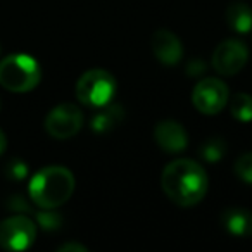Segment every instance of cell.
<instances>
[{"label":"cell","instance_id":"cell-1","mask_svg":"<svg viewBox=\"0 0 252 252\" xmlns=\"http://www.w3.org/2000/svg\"><path fill=\"white\" fill-rule=\"evenodd\" d=\"M161 187L176 206L192 207L207 193L209 180L199 162L192 159H176L162 171Z\"/></svg>","mask_w":252,"mask_h":252},{"label":"cell","instance_id":"cell-2","mask_svg":"<svg viewBox=\"0 0 252 252\" xmlns=\"http://www.w3.org/2000/svg\"><path fill=\"white\" fill-rule=\"evenodd\" d=\"M74 192V176L67 168L49 166L30 182V197L42 209H56L69 200Z\"/></svg>","mask_w":252,"mask_h":252},{"label":"cell","instance_id":"cell-3","mask_svg":"<svg viewBox=\"0 0 252 252\" xmlns=\"http://www.w3.org/2000/svg\"><path fill=\"white\" fill-rule=\"evenodd\" d=\"M42 78L40 66L26 54H14L0 61V85L11 92H30Z\"/></svg>","mask_w":252,"mask_h":252},{"label":"cell","instance_id":"cell-4","mask_svg":"<svg viewBox=\"0 0 252 252\" xmlns=\"http://www.w3.org/2000/svg\"><path fill=\"white\" fill-rule=\"evenodd\" d=\"M116 80L105 69H90L76 83V97L81 104L104 107L114 98Z\"/></svg>","mask_w":252,"mask_h":252},{"label":"cell","instance_id":"cell-5","mask_svg":"<svg viewBox=\"0 0 252 252\" xmlns=\"http://www.w3.org/2000/svg\"><path fill=\"white\" fill-rule=\"evenodd\" d=\"M36 238V226L26 216H12L0 223V247L7 251H25Z\"/></svg>","mask_w":252,"mask_h":252},{"label":"cell","instance_id":"cell-6","mask_svg":"<svg viewBox=\"0 0 252 252\" xmlns=\"http://www.w3.org/2000/svg\"><path fill=\"white\" fill-rule=\"evenodd\" d=\"M83 126V114L74 104H61L49 112L45 119V130L57 140L74 137Z\"/></svg>","mask_w":252,"mask_h":252},{"label":"cell","instance_id":"cell-7","mask_svg":"<svg viewBox=\"0 0 252 252\" xmlns=\"http://www.w3.org/2000/svg\"><path fill=\"white\" fill-rule=\"evenodd\" d=\"M228 88L218 78H204L197 83L192 94V102L197 111L206 116H214L226 105Z\"/></svg>","mask_w":252,"mask_h":252},{"label":"cell","instance_id":"cell-8","mask_svg":"<svg viewBox=\"0 0 252 252\" xmlns=\"http://www.w3.org/2000/svg\"><path fill=\"white\" fill-rule=\"evenodd\" d=\"M249 59L247 47L238 40H224L213 52V67L223 76H233Z\"/></svg>","mask_w":252,"mask_h":252},{"label":"cell","instance_id":"cell-9","mask_svg":"<svg viewBox=\"0 0 252 252\" xmlns=\"http://www.w3.org/2000/svg\"><path fill=\"white\" fill-rule=\"evenodd\" d=\"M154 140L162 151L173 152V154L182 152L189 144L185 128L180 123L171 121V119H166V121H161L156 125Z\"/></svg>","mask_w":252,"mask_h":252},{"label":"cell","instance_id":"cell-10","mask_svg":"<svg viewBox=\"0 0 252 252\" xmlns=\"http://www.w3.org/2000/svg\"><path fill=\"white\" fill-rule=\"evenodd\" d=\"M152 52L158 57L159 63L166 64V66H175L180 63L183 56L182 43H180L178 36L169 30H158L152 35Z\"/></svg>","mask_w":252,"mask_h":252},{"label":"cell","instance_id":"cell-11","mask_svg":"<svg viewBox=\"0 0 252 252\" xmlns=\"http://www.w3.org/2000/svg\"><path fill=\"white\" fill-rule=\"evenodd\" d=\"M223 224L235 237H251L252 235V213L249 209H228L223 214Z\"/></svg>","mask_w":252,"mask_h":252},{"label":"cell","instance_id":"cell-12","mask_svg":"<svg viewBox=\"0 0 252 252\" xmlns=\"http://www.w3.org/2000/svg\"><path fill=\"white\" fill-rule=\"evenodd\" d=\"M125 118V111L121 105H104V109L98 112H95V116L92 118V130L95 133H109L119 126V123Z\"/></svg>","mask_w":252,"mask_h":252},{"label":"cell","instance_id":"cell-13","mask_svg":"<svg viewBox=\"0 0 252 252\" xmlns=\"http://www.w3.org/2000/svg\"><path fill=\"white\" fill-rule=\"evenodd\" d=\"M226 23L237 33H249L252 30V9L244 2H233L226 9Z\"/></svg>","mask_w":252,"mask_h":252},{"label":"cell","instance_id":"cell-14","mask_svg":"<svg viewBox=\"0 0 252 252\" xmlns=\"http://www.w3.org/2000/svg\"><path fill=\"white\" fill-rule=\"evenodd\" d=\"M230 112L237 121H252V97L249 94H237L230 104Z\"/></svg>","mask_w":252,"mask_h":252},{"label":"cell","instance_id":"cell-15","mask_svg":"<svg viewBox=\"0 0 252 252\" xmlns=\"http://www.w3.org/2000/svg\"><path fill=\"white\" fill-rule=\"evenodd\" d=\"M226 152V142L220 137H213V138H207L202 145L199 147V154L204 161L207 162H216L220 161L221 158L224 156Z\"/></svg>","mask_w":252,"mask_h":252},{"label":"cell","instance_id":"cell-16","mask_svg":"<svg viewBox=\"0 0 252 252\" xmlns=\"http://www.w3.org/2000/svg\"><path fill=\"white\" fill-rule=\"evenodd\" d=\"M235 173H237V176L242 182H245L247 185H252V152L244 154L235 162Z\"/></svg>","mask_w":252,"mask_h":252},{"label":"cell","instance_id":"cell-17","mask_svg":"<svg viewBox=\"0 0 252 252\" xmlns=\"http://www.w3.org/2000/svg\"><path fill=\"white\" fill-rule=\"evenodd\" d=\"M7 175H9V178H12V180H23L28 175V166L23 161H19V159H14V161L7 166Z\"/></svg>","mask_w":252,"mask_h":252},{"label":"cell","instance_id":"cell-18","mask_svg":"<svg viewBox=\"0 0 252 252\" xmlns=\"http://www.w3.org/2000/svg\"><path fill=\"white\" fill-rule=\"evenodd\" d=\"M38 221L43 228H47V230H54V228H57L61 224V218L57 216V214H54L52 209H45L43 213H40Z\"/></svg>","mask_w":252,"mask_h":252},{"label":"cell","instance_id":"cell-19","mask_svg":"<svg viewBox=\"0 0 252 252\" xmlns=\"http://www.w3.org/2000/svg\"><path fill=\"white\" fill-rule=\"evenodd\" d=\"M187 71H189L190 76H197V74H202L206 71V66L200 59H192L187 66Z\"/></svg>","mask_w":252,"mask_h":252},{"label":"cell","instance_id":"cell-20","mask_svg":"<svg viewBox=\"0 0 252 252\" xmlns=\"http://www.w3.org/2000/svg\"><path fill=\"white\" fill-rule=\"evenodd\" d=\"M11 207H12V211H21V213L23 211H30V206L23 200V197H12Z\"/></svg>","mask_w":252,"mask_h":252},{"label":"cell","instance_id":"cell-21","mask_svg":"<svg viewBox=\"0 0 252 252\" xmlns=\"http://www.w3.org/2000/svg\"><path fill=\"white\" fill-rule=\"evenodd\" d=\"M66 251H80V252H87V249L80 244H64L59 247V252H66Z\"/></svg>","mask_w":252,"mask_h":252},{"label":"cell","instance_id":"cell-22","mask_svg":"<svg viewBox=\"0 0 252 252\" xmlns=\"http://www.w3.org/2000/svg\"><path fill=\"white\" fill-rule=\"evenodd\" d=\"M5 145H7V140H5V135H4V131L0 130V154L5 151Z\"/></svg>","mask_w":252,"mask_h":252}]
</instances>
